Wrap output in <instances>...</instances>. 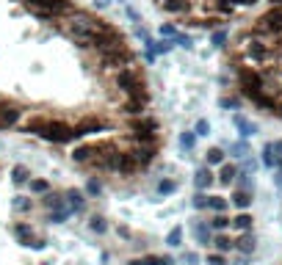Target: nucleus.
<instances>
[{"label":"nucleus","mask_w":282,"mask_h":265,"mask_svg":"<svg viewBox=\"0 0 282 265\" xmlns=\"http://www.w3.org/2000/svg\"><path fill=\"white\" fill-rule=\"evenodd\" d=\"M44 246H47V243H44V240H39V238H36L34 243H31V248H36V251H42Z\"/></svg>","instance_id":"nucleus-46"},{"label":"nucleus","mask_w":282,"mask_h":265,"mask_svg":"<svg viewBox=\"0 0 282 265\" xmlns=\"http://www.w3.org/2000/svg\"><path fill=\"white\" fill-rule=\"evenodd\" d=\"M194 133H197L199 138L210 136V122H207V119H197V127H194Z\"/></svg>","instance_id":"nucleus-36"},{"label":"nucleus","mask_w":282,"mask_h":265,"mask_svg":"<svg viewBox=\"0 0 282 265\" xmlns=\"http://www.w3.org/2000/svg\"><path fill=\"white\" fill-rule=\"evenodd\" d=\"M161 34L166 36V39H174V36H177L180 31H177V28H174V25H169V22H166V25H161Z\"/></svg>","instance_id":"nucleus-41"},{"label":"nucleus","mask_w":282,"mask_h":265,"mask_svg":"<svg viewBox=\"0 0 282 265\" xmlns=\"http://www.w3.org/2000/svg\"><path fill=\"white\" fill-rule=\"evenodd\" d=\"M171 42H174V44H180L183 50H191V47H194V39H191L188 34H177L174 39H171Z\"/></svg>","instance_id":"nucleus-35"},{"label":"nucleus","mask_w":282,"mask_h":265,"mask_svg":"<svg viewBox=\"0 0 282 265\" xmlns=\"http://www.w3.org/2000/svg\"><path fill=\"white\" fill-rule=\"evenodd\" d=\"M207 265H227V260H224V254H219V251H216V254L207 257Z\"/></svg>","instance_id":"nucleus-42"},{"label":"nucleus","mask_w":282,"mask_h":265,"mask_svg":"<svg viewBox=\"0 0 282 265\" xmlns=\"http://www.w3.org/2000/svg\"><path fill=\"white\" fill-rule=\"evenodd\" d=\"M116 232H119V238H130V230H128V227H116Z\"/></svg>","instance_id":"nucleus-48"},{"label":"nucleus","mask_w":282,"mask_h":265,"mask_svg":"<svg viewBox=\"0 0 282 265\" xmlns=\"http://www.w3.org/2000/svg\"><path fill=\"white\" fill-rule=\"evenodd\" d=\"M103 3H105V0H100V6H103Z\"/></svg>","instance_id":"nucleus-54"},{"label":"nucleus","mask_w":282,"mask_h":265,"mask_svg":"<svg viewBox=\"0 0 282 265\" xmlns=\"http://www.w3.org/2000/svg\"><path fill=\"white\" fill-rule=\"evenodd\" d=\"M25 133H34V136L50 141V144H69V141H77L75 127H69L67 122L58 119H44V116H34V119L25 124Z\"/></svg>","instance_id":"nucleus-1"},{"label":"nucleus","mask_w":282,"mask_h":265,"mask_svg":"<svg viewBox=\"0 0 282 265\" xmlns=\"http://www.w3.org/2000/svg\"><path fill=\"white\" fill-rule=\"evenodd\" d=\"M197 133H180V149H183V152H191V149H194V146H197Z\"/></svg>","instance_id":"nucleus-26"},{"label":"nucleus","mask_w":282,"mask_h":265,"mask_svg":"<svg viewBox=\"0 0 282 265\" xmlns=\"http://www.w3.org/2000/svg\"><path fill=\"white\" fill-rule=\"evenodd\" d=\"M224 163V149H219V146H210L205 152V166H222Z\"/></svg>","instance_id":"nucleus-21"},{"label":"nucleus","mask_w":282,"mask_h":265,"mask_svg":"<svg viewBox=\"0 0 282 265\" xmlns=\"http://www.w3.org/2000/svg\"><path fill=\"white\" fill-rule=\"evenodd\" d=\"M174 191H177V180H169V177H166V180L158 182V196H171Z\"/></svg>","instance_id":"nucleus-27"},{"label":"nucleus","mask_w":282,"mask_h":265,"mask_svg":"<svg viewBox=\"0 0 282 265\" xmlns=\"http://www.w3.org/2000/svg\"><path fill=\"white\" fill-rule=\"evenodd\" d=\"M238 86L241 91L249 97V100H255V97L263 94V69H255V67H238Z\"/></svg>","instance_id":"nucleus-3"},{"label":"nucleus","mask_w":282,"mask_h":265,"mask_svg":"<svg viewBox=\"0 0 282 265\" xmlns=\"http://www.w3.org/2000/svg\"><path fill=\"white\" fill-rule=\"evenodd\" d=\"M89 230H92L94 235H105V232H108V221H105L103 215H92V218H89Z\"/></svg>","instance_id":"nucleus-24"},{"label":"nucleus","mask_w":282,"mask_h":265,"mask_svg":"<svg viewBox=\"0 0 282 265\" xmlns=\"http://www.w3.org/2000/svg\"><path fill=\"white\" fill-rule=\"evenodd\" d=\"M252 221H255V218H252L249 213H238L235 218H232V227H235L238 232H249L252 230Z\"/></svg>","instance_id":"nucleus-22"},{"label":"nucleus","mask_w":282,"mask_h":265,"mask_svg":"<svg viewBox=\"0 0 282 265\" xmlns=\"http://www.w3.org/2000/svg\"><path fill=\"white\" fill-rule=\"evenodd\" d=\"M183 263H197V254H194V251H188V254H183Z\"/></svg>","instance_id":"nucleus-47"},{"label":"nucleus","mask_w":282,"mask_h":265,"mask_svg":"<svg viewBox=\"0 0 282 265\" xmlns=\"http://www.w3.org/2000/svg\"><path fill=\"white\" fill-rule=\"evenodd\" d=\"M147 47H150V50L155 53V55H166V53H171V47H174V42H169V39H150V42H147Z\"/></svg>","instance_id":"nucleus-18"},{"label":"nucleus","mask_w":282,"mask_h":265,"mask_svg":"<svg viewBox=\"0 0 282 265\" xmlns=\"http://www.w3.org/2000/svg\"><path fill=\"white\" fill-rule=\"evenodd\" d=\"M67 205L72 213H83V207H86V196H83V191H77V188H69L67 191Z\"/></svg>","instance_id":"nucleus-13"},{"label":"nucleus","mask_w":282,"mask_h":265,"mask_svg":"<svg viewBox=\"0 0 282 265\" xmlns=\"http://www.w3.org/2000/svg\"><path fill=\"white\" fill-rule=\"evenodd\" d=\"M14 210H17V213H28V210H31V199H28V196H17V199H14Z\"/></svg>","instance_id":"nucleus-37"},{"label":"nucleus","mask_w":282,"mask_h":265,"mask_svg":"<svg viewBox=\"0 0 282 265\" xmlns=\"http://www.w3.org/2000/svg\"><path fill=\"white\" fill-rule=\"evenodd\" d=\"M232 243H235V248H238L241 254H252V251H255V235H252V232H238V238L232 240Z\"/></svg>","instance_id":"nucleus-11"},{"label":"nucleus","mask_w":282,"mask_h":265,"mask_svg":"<svg viewBox=\"0 0 282 265\" xmlns=\"http://www.w3.org/2000/svg\"><path fill=\"white\" fill-rule=\"evenodd\" d=\"M232 205L238 207V210H246V207L252 205V191H238L235 188V194H232Z\"/></svg>","instance_id":"nucleus-19"},{"label":"nucleus","mask_w":282,"mask_h":265,"mask_svg":"<svg viewBox=\"0 0 282 265\" xmlns=\"http://www.w3.org/2000/svg\"><path fill=\"white\" fill-rule=\"evenodd\" d=\"M274 116H280V119H282V100L277 103V108H274Z\"/></svg>","instance_id":"nucleus-50"},{"label":"nucleus","mask_w":282,"mask_h":265,"mask_svg":"<svg viewBox=\"0 0 282 265\" xmlns=\"http://www.w3.org/2000/svg\"><path fill=\"white\" fill-rule=\"evenodd\" d=\"M144 58H147V64H155V58H158V55H155V53L150 50V47H147V53H144Z\"/></svg>","instance_id":"nucleus-45"},{"label":"nucleus","mask_w":282,"mask_h":265,"mask_svg":"<svg viewBox=\"0 0 282 265\" xmlns=\"http://www.w3.org/2000/svg\"><path fill=\"white\" fill-rule=\"evenodd\" d=\"M277 185L282 188V171H280V169H277Z\"/></svg>","instance_id":"nucleus-51"},{"label":"nucleus","mask_w":282,"mask_h":265,"mask_svg":"<svg viewBox=\"0 0 282 265\" xmlns=\"http://www.w3.org/2000/svg\"><path fill=\"white\" fill-rule=\"evenodd\" d=\"M210 243H213V246H216V251H219V254H224V251H230V248H235V243H232V238H227L224 232H216Z\"/></svg>","instance_id":"nucleus-17"},{"label":"nucleus","mask_w":282,"mask_h":265,"mask_svg":"<svg viewBox=\"0 0 282 265\" xmlns=\"http://www.w3.org/2000/svg\"><path fill=\"white\" fill-rule=\"evenodd\" d=\"M227 207H230V202L224 196H207V210H213V213H227Z\"/></svg>","instance_id":"nucleus-25"},{"label":"nucleus","mask_w":282,"mask_h":265,"mask_svg":"<svg viewBox=\"0 0 282 265\" xmlns=\"http://www.w3.org/2000/svg\"><path fill=\"white\" fill-rule=\"evenodd\" d=\"M86 194H89V196H100V194H103L100 180H89V182H86Z\"/></svg>","instance_id":"nucleus-38"},{"label":"nucleus","mask_w":282,"mask_h":265,"mask_svg":"<svg viewBox=\"0 0 282 265\" xmlns=\"http://www.w3.org/2000/svg\"><path fill=\"white\" fill-rule=\"evenodd\" d=\"M235 185H238V191H252V177H249V174H241V171H238V180H235Z\"/></svg>","instance_id":"nucleus-40"},{"label":"nucleus","mask_w":282,"mask_h":265,"mask_svg":"<svg viewBox=\"0 0 282 265\" xmlns=\"http://www.w3.org/2000/svg\"><path fill=\"white\" fill-rule=\"evenodd\" d=\"M235 265H249V263H246V260H244V257H241V260H238V263H235Z\"/></svg>","instance_id":"nucleus-53"},{"label":"nucleus","mask_w":282,"mask_h":265,"mask_svg":"<svg viewBox=\"0 0 282 265\" xmlns=\"http://www.w3.org/2000/svg\"><path fill=\"white\" fill-rule=\"evenodd\" d=\"M260 160H263V166H268V169H277V152H274V141L271 144H265L263 146V155H260Z\"/></svg>","instance_id":"nucleus-20"},{"label":"nucleus","mask_w":282,"mask_h":265,"mask_svg":"<svg viewBox=\"0 0 282 265\" xmlns=\"http://www.w3.org/2000/svg\"><path fill=\"white\" fill-rule=\"evenodd\" d=\"M144 265H174V260L163 254H150V257H144Z\"/></svg>","instance_id":"nucleus-31"},{"label":"nucleus","mask_w":282,"mask_h":265,"mask_svg":"<svg viewBox=\"0 0 282 265\" xmlns=\"http://www.w3.org/2000/svg\"><path fill=\"white\" fill-rule=\"evenodd\" d=\"M42 205L47 207V210H67V199L64 196H58V194H44V199H42Z\"/></svg>","instance_id":"nucleus-16"},{"label":"nucleus","mask_w":282,"mask_h":265,"mask_svg":"<svg viewBox=\"0 0 282 265\" xmlns=\"http://www.w3.org/2000/svg\"><path fill=\"white\" fill-rule=\"evenodd\" d=\"M14 238L22 243V246H28L31 248V243H34V230H31V224H25V221H17L14 224Z\"/></svg>","instance_id":"nucleus-10"},{"label":"nucleus","mask_w":282,"mask_h":265,"mask_svg":"<svg viewBox=\"0 0 282 265\" xmlns=\"http://www.w3.org/2000/svg\"><path fill=\"white\" fill-rule=\"evenodd\" d=\"M125 14H128V17L133 19V22H136V25H141V14H138L136 9H130V6H128V9H125Z\"/></svg>","instance_id":"nucleus-43"},{"label":"nucleus","mask_w":282,"mask_h":265,"mask_svg":"<svg viewBox=\"0 0 282 265\" xmlns=\"http://www.w3.org/2000/svg\"><path fill=\"white\" fill-rule=\"evenodd\" d=\"M97 58H100V67H103V69L119 72V69H125V67H130V64H133V53H130V47H128L125 42H119V44H113L111 50L100 53Z\"/></svg>","instance_id":"nucleus-2"},{"label":"nucleus","mask_w":282,"mask_h":265,"mask_svg":"<svg viewBox=\"0 0 282 265\" xmlns=\"http://www.w3.org/2000/svg\"><path fill=\"white\" fill-rule=\"evenodd\" d=\"M69 215H72L69 207H67V210H50V213H47V221H50V224H64Z\"/></svg>","instance_id":"nucleus-29"},{"label":"nucleus","mask_w":282,"mask_h":265,"mask_svg":"<svg viewBox=\"0 0 282 265\" xmlns=\"http://www.w3.org/2000/svg\"><path fill=\"white\" fill-rule=\"evenodd\" d=\"M155 149H158V146H136V149H130V152H133V158H136V163H138V169L144 171L147 166H150V163L155 160Z\"/></svg>","instance_id":"nucleus-9"},{"label":"nucleus","mask_w":282,"mask_h":265,"mask_svg":"<svg viewBox=\"0 0 282 265\" xmlns=\"http://www.w3.org/2000/svg\"><path fill=\"white\" fill-rule=\"evenodd\" d=\"M11 180L17 182V185H22V182L31 180V174H28L25 166H14V169H11Z\"/></svg>","instance_id":"nucleus-30"},{"label":"nucleus","mask_w":282,"mask_h":265,"mask_svg":"<svg viewBox=\"0 0 282 265\" xmlns=\"http://www.w3.org/2000/svg\"><path fill=\"white\" fill-rule=\"evenodd\" d=\"M274 152H277V158H282V138L280 141H274Z\"/></svg>","instance_id":"nucleus-49"},{"label":"nucleus","mask_w":282,"mask_h":265,"mask_svg":"<svg viewBox=\"0 0 282 265\" xmlns=\"http://www.w3.org/2000/svg\"><path fill=\"white\" fill-rule=\"evenodd\" d=\"M191 207H194V210H207V194L197 191V194H194V199H191Z\"/></svg>","instance_id":"nucleus-33"},{"label":"nucleus","mask_w":282,"mask_h":265,"mask_svg":"<svg viewBox=\"0 0 282 265\" xmlns=\"http://www.w3.org/2000/svg\"><path fill=\"white\" fill-rule=\"evenodd\" d=\"M210 42H213V47H224L227 44V31H213V36H210Z\"/></svg>","instance_id":"nucleus-39"},{"label":"nucleus","mask_w":282,"mask_h":265,"mask_svg":"<svg viewBox=\"0 0 282 265\" xmlns=\"http://www.w3.org/2000/svg\"><path fill=\"white\" fill-rule=\"evenodd\" d=\"M230 224H232V218H230L227 213H216L213 221H210V230H213V232H224Z\"/></svg>","instance_id":"nucleus-23"},{"label":"nucleus","mask_w":282,"mask_h":265,"mask_svg":"<svg viewBox=\"0 0 282 265\" xmlns=\"http://www.w3.org/2000/svg\"><path fill=\"white\" fill-rule=\"evenodd\" d=\"M103 130H108V122H103V119H83L75 127V133H77V138H83V136H92V133H103Z\"/></svg>","instance_id":"nucleus-5"},{"label":"nucleus","mask_w":282,"mask_h":265,"mask_svg":"<svg viewBox=\"0 0 282 265\" xmlns=\"http://www.w3.org/2000/svg\"><path fill=\"white\" fill-rule=\"evenodd\" d=\"M219 105H222V108H238V100H235V97H224Z\"/></svg>","instance_id":"nucleus-44"},{"label":"nucleus","mask_w":282,"mask_h":265,"mask_svg":"<svg viewBox=\"0 0 282 265\" xmlns=\"http://www.w3.org/2000/svg\"><path fill=\"white\" fill-rule=\"evenodd\" d=\"M235 180H238V166H235V163H222V166H219V182L232 185Z\"/></svg>","instance_id":"nucleus-14"},{"label":"nucleus","mask_w":282,"mask_h":265,"mask_svg":"<svg viewBox=\"0 0 282 265\" xmlns=\"http://www.w3.org/2000/svg\"><path fill=\"white\" fill-rule=\"evenodd\" d=\"M31 191H34V194H50V182L47 180H31Z\"/></svg>","instance_id":"nucleus-34"},{"label":"nucleus","mask_w":282,"mask_h":265,"mask_svg":"<svg viewBox=\"0 0 282 265\" xmlns=\"http://www.w3.org/2000/svg\"><path fill=\"white\" fill-rule=\"evenodd\" d=\"M191 235H194V240H197V243H210V240H213V230H210V224L207 221H194L191 224Z\"/></svg>","instance_id":"nucleus-8"},{"label":"nucleus","mask_w":282,"mask_h":265,"mask_svg":"<svg viewBox=\"0 0 282 265\" xmlns=\"http://www.w3.org/2000/svg\"><path fill=\"white\" fill-rule=\"evenodd\" d=\"M213 171H210V166H199L197 171H194V188L197 191H207L210 185H213Z\"/></svg>","instance_id":"nucleus-7"},{"label":"nucleus","mask_w":282,"mask_h":265,"mask_svg":"<svg viewBox=\"0 0 282 265\" xmlns=\"http://www.w3.org/2000/svg\"><path fill=\"white\" fill-rule=\"evenodd\" d=\"M19 108L17 105H0V130H6V127H14L19 122Z\"/></svg>","instance_id":"nucleus-6"},{"label":"nucleus","mask_w":282,"mask_h":265,"mask_svg":"<svg viewBox=\"0 0 282 265\" xmlns=\"http://www.w3.org/2000/svg\"><path fill=\"white\" fill-rule=\"evenodd\" d=\"M161 3V9L166 14H174V17H188L191 11H194V3L191 0H158Z\"/></svg>","instance_id":"nucleus-4"},{"label":"nucleus","mask_w":282,"mask_h":265,"mask_svg":"<svg viewBox=\"0 0 282 265\" xmlns=\"http://www.w3.org/2000/svg\"><path fill=\"white\" fill-rule=\"evenodd\" d=\"M232 124H235V127H238V133L244 138H252L257 133V124L255 122H249L246 116H241V113H235V116H232Z\"/></svg>","instance_id":"nucleus-12"},{"label":"nucleus","mask_w":282,"mask_h":265,"mask_svg":"<svg viewBox=\"0 0 282 265\" xmlns=\"http://www.w3.org/2000/svg\"><path fill=\"white\" fill-rule=\"evenodd\" d=\"M136 171H141L138 169V163H136V158H133V152L130 149H125V155H122V163H119V174H136Z\"/></svg>","instance_id":"nucleus-15"},{"label":"nucleus","mask_w":282,"mask_h":265,"mask_svg":"<svg viewBox=\"0 0 282 265\" xmlns=\"http://www.w3.org/2000/svg\"><path fill=\"white\" fill-rule=\"evenodd\" d=\"M230 152H232V158H249L252 149H249V141L244 138V141H235V144L230 146Z\"/></svg>","instance_id":"nucleus-28"},{"label":"nucleus","mask_w":282,"mask_h":265,"mask_svg":"<svg viewBox=\"0 0 282 265\" xmlns=\"http://www.w3.org/2000/svg\"><path fill=\"white\" fill-rule=\"evenodd\" d=\"M180 243H183V230L180 227H174V230L166 235V246H171V248H177Z\"/></svg>","instance_id":"nucleus-32"},{"label":"nucleus","mask_w":282,"mask_h":265,"mask_svg":"<svg viewBox=\"0 0 282 265\" xmlns=\"http://www.w3.org/2000/svg\"><path fill=\"white\" fill-rule=\"evenodd\" d=\"M128 265H144V260H130Z\"/></svg>","instance_id":"nucleus-52"}]
</instances>
